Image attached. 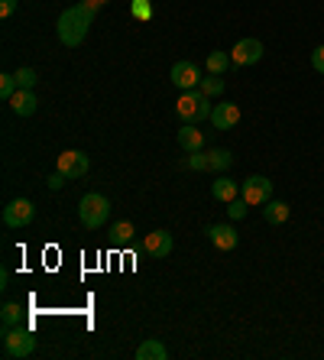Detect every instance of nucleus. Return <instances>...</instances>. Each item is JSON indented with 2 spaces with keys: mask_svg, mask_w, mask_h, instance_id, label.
Segmentation results:
<instances>
[{
  "mask_svg": "<svg viewBox=\"0 0 324 360\" xmlns=\"http://www.w3.org/2000/svg\"><path fill=\"white\" fill-rule=\"evenodd\" d=\"M94 23V10L88 4H75L68 7L62 17H58V39L65 42L68 49H78L84 39H88V30Z\"/></svg>",
  "mask_w": 324,
  "mask_h": 360,
  "instance_id": "f257e3e1",
  "label": "nucleus"
},
{
  "mask_svg": "<svg viewBox=\"0 0 324 360\" xmlns=\"http://www.w3.org/2000/svg\"><path fill=\"white\" fill-rule=\"evenodd\" d=\"M208 94H201L198 88H191V91H182L179 94V101H175V114H179V120H185V124H198V120H211V104H208Z\"/></svg>",
  "mask_w": 324,
  "mask_h": 360,
  "instance_id": "f03ea898",
  "label": "nucleus"
},
{
  "mask_svg": "<svg viewBox=\"0 0 324 360\" xmlns=\"http://www.w3.org/2000/svg\"><path fill=\"white\" fill-rule=\"evenodd\" d=\"M108 218H110V201L104 198V195L91 192L78 201V221H82L88 231H98L101 224H108Z\"/></svg>",
  "mask_w": 324,
  "mask_h": 360,
  "instance_id": "7ed1b4c3",
  "label": "nucleus"
},
{
  "mask_svg": "<svg viewBox=\"0 0 324 360\" xmlns=\"http://www.w3.org/2000/svg\"><path fill=\"white\" fill-rule=\"evenodd\" d=\"M33 351H36V335L26 325L4 328V357L23 360V357H30Z\"/></svg>",
  "mask_w": 324,
  "mask_h": 360,
  "instance_id": "20e7f679",
  "label": "nucleus"
},
{
  "mask_svg": "<svg viewBox=\"0 0 324 360\" xmlns=\"http://www.w3.org/2000/svg\"><path fill=\"white\" fill-rule=\"evenodd\" d=\"M240 198L247 201L250 208H257V205H266V201L273 198V182H269L266 176H250V179H243Z\"/></svg>",
  "mask_w": 324,
  "mask_h": 360,
  "instance_id": "39448f33",
  "label": "nucleus"
},
{
  "mask_svg": "<svg viewBox=\"0 0 324 360\" xmlns=\"http://www.w3.org/2000/svg\"><path fill=\"white\" fill-rule=\"evenodd\" d=\"M88 169H91V160H88V153H82V150H65L58 156V172H62L68 182L88 176Z\"/></svg>",
  "mask_w": 324,
  "mask_h": 360,
  "instance_id": "423d86ee",
  "label": "nucleus"
},
{
  "mask_svg": "<svg viewBox=\"0 0 324 360\" xmlns=\"http://www.w3.org/2000/svg\"><path fill=\"white\" fill-rule=\"evenodd\" d=\"M33 218H36V205L30 198H13L4 208V224L7 227H26Z\"/></svg>",
  "mask_w": 324,
  "mask_h": 360,
  "instance_id": "0eeeda50",
  "label": "nucleus"
},
{
  "mask_svg": "<svg viewBox=\"0 0 324 360\" xmlns=\"http://www.w3.org/2000/svg\"><path fill=\"white\" fill-rule=\"evenodd\" d=\"M231 59H233V65H257L263 59V42L247 36V39H240L231 49Z\"/></svg>",
  "mask_w": 324,
  "mask_h": 360,
  "instance_id": "6e6552de",
  "label": "nucleus"
},
{
  "mask_svg": "<svg viewBox=\"0 0 324 360\" xmlns=\"http://www.w3.org/2000/svg\"><path fill=\"white\" fill-rule=\"evenodd\" d=\"M205 237L214 243L217 250H237V243H240V234H237L233 224H211L205 227Z\"/></svg>",
  "mask_w": 324,
  "mask_h": 360,
  "instance_id": "1a4fd4ad",
  "label": "nucleus"
},
{
  "mask_svg": "<svg viewBox=\"0 0 324 360\" xmlns=\"http://www.w3.org/2000/svg\"><path fill=\"white\" fill-rule=\"evenodd\" d=\"M172 84L179 88V91H191V88H198L201 84V72L195 62H175L172 65Z\"/></svg>",
  "mask_w": 324,
  "mask_h": 360,
  "instance_id": "9d476101",
  "label": "nucleus"
},
{
  "mask_svg": "<svg viewBox=\"0 0 324 360\" xmlns=\"http://www.w3.org/2000/svg\"><path fill=\"white\" fill-rule=\"evenodd\" d=\"M175 240L169 231H153V234H146V240H143V250L150 253V257H156V260H166L169 253H172Z\"/></svg>",
  "mask_w": 324,
  "mask_h": 360,
  "instance_id": "9b49d317",
  "label": "nucleus"
},
{
  "mask_svg": "<svg viewBox=\"0 0 324 360\" xmlns=\"http://www.w3.org/2000/svg\"><path fill=\"white\" fill-rule=\"evenodd\" d=\"M211 124H214V130H231V127L240 124V108H237L233 101L214 104V110H211Z\"/></svg>",
  "mask_w": 324,
  "mask_h": 360,
  "instance_id": "f8f14e48",
  "label": "nucleus"
},
{
  "mask_svg": "<svg viewBox=\"0 0 324 360\" xmlns=\"http://www.w3.org/2000/svg\"><path fill=\"white\" fill-rule=\"evenodd\" d=\"M211 195H214L217 201H224V205H231L233 198H240V185L233 182L227 172H221V176L214 179V185H211Z\"/></svg>",
  "mask_w": 324,
  "mask_h": 360,
  "instance_id": "ddd939ff",
  "label": "nucleus"
},
{
  "mask_svg": "<svg viewBox=\"0 0 324 360\" xmlns=\"http://www.w3.org/2000/svg\"><path fill=\"white\" fill-rule=\"evenodd\" d=\"M10 108H13V114H20V117H33L36 108H39V101H36V94L30 91V88H20V91L10 98Z\"/></svg>",
  "mask_w": 324,
  "mask_h": 360,
  "instance_id": "4468645a",
  "label": "nucleus"
},
{
  "mask_svg": "<svg viewBox=\"0 0 324 360\" xmlns=\"http://www.w3.org/2000/svg\"><path fill=\"white\" fill-rule=\"evenodd\" d=\"M179 146H182L185 153H201L205 150V134H201L195 124H185L182 130H179Z\"/></svg>",
  "mask_w": 324,
  "mask_h": 360,
  "instance_id": "2eb2a0df",
  "label": "nucleus"
},
{
  "mask_svg": "<svg viewBox=\"0 0 324 360\" xmlns=\"http://www.w3.org/2000/svg\"><path fill=\"white\" fill-rule=\"evenodd\" d=\"M289 214H292V208L285 205V201H273V198H269L266 208H263V218H266L269 224H285V221H289Z\"/></svg>",
  "mask_w": 324,
  "mask_h": 360,
  "instance_id": "dca6fc26",
  "label": "nucleus"
},
{
  "mask_svg": "<svg viewBox=\"0 0 324 360\" xmlns=\"http://www.w3.org/2000/svg\"><path fill=\"white\" fill-rule=\"evenodd\" d=\"M169 351H166V344H159V341H143L140 347H136V360H166Z\"/></svg>",
  "mask_w": 324,
  "mask_h": 360,
  "instance_id": "f3484780",
  "label": "nucleus"
},
{
  "mask_svg": "<svg viewBox=\"0 0 324 360\" xmlns=\"http://www.w3.org/2000/svg\"><path fill=\"white\" fill-rule=\"evenodd\" d=\"M231 65H233V59H231V56H227V52H221V49H217V52H211L208 59H205V68H208L211 75H224V72H227V68H231Z\"/></svg>",
  "mask_w": 324,
  "mask_h": 360,
  "instance_id": "a211bd4d",
  "label": "nucleus"
},
{
  "mask_svg": "<svg viewBox=\"0 0 324 360\" xmlns=\"http://www.w3.org/2000/svg\"><path fill=\"white\" fill-rule=\"evenodd\" d=\"M0 319H4V328L23 325V305H20V302H4V309H0Z\"/></svg>",
  "mask_w": 324,
  "mask_h": 360,
  "instance_id": "6ab92c4d",
  "label": "nucleus"
},
{
  "mask_svg": "<svg viewBox=\"0 0 324 360\" xmlns=\"http://www.w3.org/2000/svg\"><path fill=\"white\" fill-rule=\"evenodd\" d=\"M208 162H211V169H214V172H231L233 153L231 150H211L208 153Z\"/></svg>",
  "mask_w": 324,
  "mask_h": 360,
  "instance_id": "aec40b11",
  "label": "nucleus"
},
{
  "mask_svg": "<svg viewBox=\"0 0 324 360\" xmlns=\"http://www.w3.org/2000/svg\"><path fill=\"white\" fill-rule=\"evenodd\" d=\"M198 91H201V94H208V98H221V94H224V78H221V75L201 78Z\"/></svg>",
  "mask_w": 324,
  "mask_h": 360,
  "instance_id": "412c9836",
  "label": "nucleus"
},
{
  "mask_svg": "<svg viewBox=\"0 0 324 360\" xmlns=\"http://www.w3.org/2000/svg\"><path fill=\"white\" fill-rule=\"evenodd\" d=\"M110 237H114V243H127L134 237V221H117V224L110 227Z\"/></svg>",
  "mask_w": 324,
  "mask_h": 360,
  "instance_id": "4be33fe9",
  "label": "nucleus"
},
{
  "mask_svg": "<svg viewBox=\"0 0 324 360\" xmlns=\"http://www.w3.org/2000/svg\"><path fill=\"white\" fill-rule=\"evenodd\" d=\"M20 91V84H17V75H0V98L10 101L13 94Z\"/></svg>",
  "mask_w": 324,
  "mask_h": 360,
  "instance_id": "5701e85b",
  "label": "nucleus"
},
{
  "mask_svg": "<svg viewBox=\"0 0 324 360\" xmlns=\"http://www.w3.org/2000/svg\"><path fill=\"white\" fill-rule=\"evenodd\" d=\"M130 13L136 20H153V4L150 0H130Z\"/></svg>",
  "mask_w": 324,
  "mask_h": 360,
  "instance_id": "b1692460",
  "label": "nucleus"
},
{
  "mask_svg": "<svg viewBox=\"0 0 324 360\" xmlns=\"http://www.w3.org/2000/svg\"><path fill=\"white\" fill-rule=\"evenodd\" d=\"M247 208H250V205L243 198H233L231 205H227V218H231V221H243V218H247Z\"/></svg>",
  "mask_w": 324,
  "mask_h": 360,
  "instance_id": "393cba45",
  "label": "nucleus"
},
{
  "mask_svg": "<svg viewBox=\"0 0 324 360\" xmlns=\"http://www.w3.org/2000/svg\"><path fill=\"white\" fill-rule=\"evenodd\" d=\"M36 82H39L36 68H20V72H17V84H20V88H30V91H33Z\"/></svg>",
  "mask_w": 324,
  "mask_h": 360,
  "instance_id": "a878e982",
  "label": "nucleus"
},
{
  "mask_svg": "<svg viewBox=\"0 0 324 360\" xmlns=\"http://www.w3.org/2000/svg\"><path fill=\"white\" fill-rule=\"evenodd\" d=\"M188 166H191V169H198V172H205V169H211V162H208V153H205V150H201V153H191Z\"/></svg>",
  "mask_w": 324,
  "mask_h": 360,
  "instance_id": "bb28decb",
  "label": "nucleus"
},
{
  "mask_svg": "<svg viewBox=\"0 0 324 360\" xmlns=\"http://www.w3.org/2000/svg\"><path fill=\"white\" fill-rule=\"evenodd\" d=\"M311 68H315V72H321V75H324V46H318V49L311 52Z\"/></svg>",
  "mask_w": 324,
  "mask_h": 360,
  "instance_id": "cd10ccee",
  "label": "nucleus"
},
{
  "mask_svg": "<svg viewBox=\"0 0 324 360\" xmlns=\"http://www.w3.org/2000/svg\"><path fill=\"white\" fill-rule=\"evenodd\" d=\"M13 13H17V0H0V17L10 20Z\"/></svg>",
  "mask_w": 324,
  "mask_h": 360,
  "instance_id": "c85d7f7f",
  "label": "nucleus"
},
{
  "mask_svg": "<svg viewBox=\"0 0 324 360\" xmlns=\"http://www.w3.org/2000/svg\"><path fill=\"white\" fill-rule=\"evenodd\" d=\"M65 182H68V179L62 176V172H56V176L49 179V188H52V192H58V188H62V185H65Z\"/></svg>",
  "mask_w": 324,
  "mask_h": 360,
  "instance_id": "c756f323",
  "label": "nucleus"
},
{
  "mask_svg": "<svg viewBox=\"0 0 324 360\" xmlns=\"http://www.w3.org/2000/svg\"><path fill=\"white\" fill-rule=\"evenodd\" d=\"M84 4H88V7H91V10H101V7H104V4H108V0H84Z\"/></svg>",
  "mask_w": 324,
  "mask_h": 360,
  "instance_id": "7c9ffc66",
  "label": "nucleus"
}]
</instances>
